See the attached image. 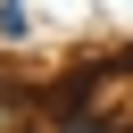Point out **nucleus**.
Wrapping results in <instances>:
<instances>
[{"label":"nucleus","mask_w":133,"mask_h":133,"mask_svg":"<svg viewBox=\"0 0 133 133\" xmlns=\"http://www.w3.org/2000/svg\"><path fill=\"white\" fill-rule=\"evenodd\" d=\"M58 133H108V125H100L91 108H66V116H58Z\"/></svg>","instance_id":"2"},{"label":"nucleus","mask_w":133,"mask_h":133,"mask_svg":"<svg viewBox=\"0 0 133 133\" xmlns=\"http://www.w3.org/2000/svg\"><path fill=\"white\" fill-rule=\"evenodd\" d=\"M25 116H33V108H25L17 91H0V133H25Z\"/></svg>","instance_id":"1"}]
</instances>
